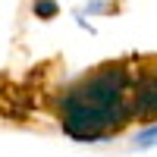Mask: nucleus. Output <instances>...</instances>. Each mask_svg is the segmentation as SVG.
I'll use <instances>...</instances> for the list:
<instances>
[{"label":"nucleus","instance_id":"1","mask_svg":"<svg viewBox=\"0 0 157 157\" xmlns=\"http://www.w3.org/2000/svg\"><path fill=\"white\" fill-rule=\"evenodd\" d=\"M132 82L129 63H104L78 75L57 98V116L63 132L75 141H104L132 123Z\"/></svg>","mask_w":157,"mask_h":157},{"label":"nucleus","instance_id":"2","mask_svg":"<svg viewBox=\"0 0 157 157\" xmlns=\"http://www.w3.org/2000/svg\"><path fill=\"white\" fill-rule=\"evenodd\" d=\"M132 120H145L154 123L157 120V69L154 72H135L132 82Z\"/></svg>","mask_w":157,"mask_h":157},{"label":"nucleus","instance_id":"3","mask_svg":"<svg viewBox=\"0 0 157 157\" xmlns=\"http://www.w3.org/2000/svg\"><path fill=\"white\" fill-rule=\"evenodd\" d=\"M75 13H82V16H116V13H123V3L120 0H88Z\"/></svg>","mask_w":157,"mask_h":157},{"label":"nucleus","instance_id":"4","mask_svg":"<svg viewBox=\"0 0 157 157\" xmlns=\"http://www.w3.org/2000/svg\"><path fill=\"white\" fill-rule=\"evenodd\" d=\"M32 16L41 22H50L60 16V3L57 0H32Z\"/></svg>","mask_w":157,"mask_h":157},{"label":"nucleus","instance_id":"5","mask_svg":"<svg viewBox=\"0 0 157 157\" xmlns=\"http://www.w3.org/2000/svg\"><path fill=\"white\" fill-rule=\"evenodd\" d=\"M132 145H135V148H141V151H145V148H154V145H157V123H148L141 132H135Z\"/></svg>","mask_w":157,"mask_h":157},{"label":"nucleus","instance_id":"6","mask_svg":"<svg viewBox=\"0 0 157 157\" xmlns=\"http://www.w3.org/2000/svg\"><path fill=\"white\" fill-rule=\"evenodd\" d=\"M0 88H3V75H0Z\"/></svg>","mask_w":157,"mask_h":157}]
</instances>
